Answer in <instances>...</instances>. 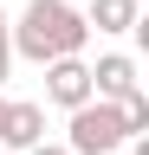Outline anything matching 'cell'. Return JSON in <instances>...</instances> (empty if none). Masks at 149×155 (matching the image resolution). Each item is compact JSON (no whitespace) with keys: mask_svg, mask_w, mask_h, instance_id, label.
<instances>
[{"mask_svg":"<svg viewBox=\"0 0 149 155\" xmlns=\"http://www.w3.org/2000/svg\"><path fill=\"white\" fill-rule=\"evenodd\" d=\"M7 71H13V52H0V84H7Z\"/></svg>","mask_w":149,"mask_h":155,"instance_id":"9c48e42d","label":"cell"},{"mask_svg":"<svg viewBox=\"0 0 149 155\" xmlns=\"http://www.w3.org/2000/svg\"><path fill=\"white\" fill-rule=\"evenodd\" d=\"M20 155H71L65 142H32V149H20Z\"/></svg>","mask_w":149,"mask_h":155,"instance_id":"52a82bcc","label":"cell"},{"mask_svg":"<svg viewBox=\"0 0 149 155\" xmlns=\"http://www.w3.org/2000/svg\"><path fill=\"white\" fill-rule=\"evenodd\" d=\"M0 116H7V97H0Z\"/></svg>","mask_w":149,"mask_h":155,"instance_id":"30bf717a","label":"cell"},{"mask_svg":"<svg viewBox=\"0 0 149 155\" xmlns=\"http://www.w3.org/2000/svg\"><path fill=\"white\" fill-rule=\"evenodd\" d=\"M39 71H46V104H59V110L91 104V65L84 58H52V65H39Z\"/></svg>","mask_w":149,"mask_h":155,"instance_id":"3957f363","label":"cell"},{"mask_svg":"<svg viewBox=\"0 0 149 155\" xmlns=\"http://www.w3.org/2000/svg\"><path fill=\"white\" fill-rule=\"evenodd\" d=\"M7 26H13V19H7V7H0V52H13V45H7Z\"/></svg>","mask_w":149,"mask_h":155,"instance_id":"ba28073f","label":"cell"},{"mask_svg":"<svg viewBox=\"0 0 149 155\" xmlns=\"http://www.w3.org/2000/svg\"><path fill=\"white\" fill-rule=\"evenodd\" d=\"M7 45L32 58V65H52V58H84L91 26L71 0H26V13L7 26Z\"/></svg>","mask_w":149,"mask_h":155,"instance_id":"6da1fadb","label":"cell"},{"mask_svg":"<svg viewBox=\"0 0 149 155\" xmlns=\"http://www.w3.org/2000/svg\"><path fill=\"white\" fill-rule=\"evenodd\" d=\"M130 91H143L136 58H130V52H104L97 65H91V97H104V104H123Z\"/></svg>","mask_w":149,"mask_h":155,"instance_id":"5b68a950","label":"cell"},{"mask_svg":"<svg viewBox=\"0 0 149 155\" xmlns=\"http://www.w3.org/2000/svg\"><path fill=\"white\" fill-rule=\"evenodd\" d=\"M136 19H143V0H91L84 7L91 32H136Z\"/></svg>","mask_w":149,"mask_h":155,"instance_id":"8992f818","label":"cell"},{"mask_svg":"<svg viewBox=\"0 0 149 155\" xmlns=\"http://www.w3.org/2000/svg\"><path fill=\"white\" fill-rule=\"evenodd\" d=\"M65 116H71V123H65V149H71V155H117V149L130 142L123 110L104 104V97H91V104L65 110Z\"/></svg>","mask_w":149,"mask_h":155,"instance_id":"7a4b0ae2","label":"cell"},{"mask_svg":"<svg viewBox=\"0 0 149 155\" xmlns=\"http://www.w3.org/2000/svg\"><path fill=\"white\" fill-rule=\"evenodd\" d=\"M46 142V104H26V97H7V116H0V149H32Z\"/></svg>","mask_w":149,"mask_h":155,"instance_id":"277c9868","label":"cell"}]
</instances>
